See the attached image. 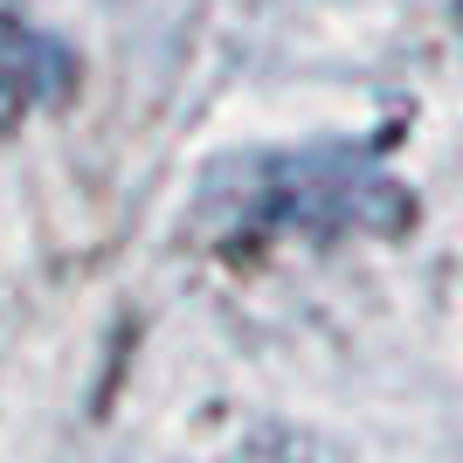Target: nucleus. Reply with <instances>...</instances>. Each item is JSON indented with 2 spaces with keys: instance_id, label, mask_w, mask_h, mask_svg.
<instances>
[{
  "instance_id": "f257e3e1",
  "label": "nucleus",
  "mask_w": 463,
  "mask_h": 463,
  "mask_svg": "<svg viewBox=\"0 0 463 463\" xmlns=\"http://www.w3.org/2000/svg\"><path fill=\"white\" fill-rule=\"evenodd\" d=\"M56 77V49L42 35H28L21 21H0V138L21 125V111L35 104Z\"/></svg>"
}]
</instances>
